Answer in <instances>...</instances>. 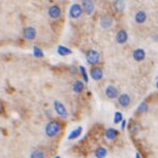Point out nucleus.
<instances>
[{
    "instance_id": "f257e3e1",
    "label": "nucleus",
    "mask_w": 158,
    "mask_h": 158,
    "mask_svg": "<svg viewBox=\"0 0 158 158\" xmlns=\"http://www.w3.org/2000/svg\"><path fill=\"white\" fill-rule=\"evenodd\" d=\"M60 133H61V124L57 120L51 119V120H49L46 123V125H45V134H46V136L55 137Z\"/></svg>"
},
{
    "instance_id": "f03ea898",
    "label": "nucleus",
    "mask_w": 158,
    "mask_h": 158,
    "mask_svg": "<svg viewBox=\"0 0 158 158\" xmlns=\"http://www.w3.org/2000/svg\"><path fill=\"white\" fill-rule=\"evenodd\" d=\"M85 59H86V62L89 63V65H91L93 67H95L99 62H100V54L96 51V50H89L85 54Z\"/></svg>"
},
{
    "instance_id": "7ed1b4c3",
    "label": "nucleus",
    "mask_w": 158,
    "mask_h": 158,
    "mask_svg": "<svg viewBox=\"0 0 158 158\" xmlns=\"http://www.w3.org/2000/svg\"><path fill=\"white\" fill-rule=\"evenodd\" d=\"M100 27L103 28V29H110L114 26V19L111 16V15H103L100 17Z\"/></svg>"
},
{
    "instance_id": "20e7f679",
    "label": "nucleus",
    "mask_w": 158,
    "mask_h": 158,
    "mask_svg": "<svg viewBox=\"0 0 158 158\" xmlns=\"http://www.w3.org/2000/svg\"><path fill=\"white\" fill-rule=\"evenodd\" d=\"M47 15H49V17L51 20H59L61 17V15H62V10H61L60 5H57V4L50 5L49 9H47Z\"/></svg>"
},
{
    "instance_id": "39448f33",
    "label": "nucleus",
    "mask_w": 158,
    "mask_h": 158,
    "mask_svg": "<svg viewBox=\"0 0 158 158\" xmlns=\"http://www.w3.org/2000/svg\"><path fill=\"white\" fill-rule=\"evenodd\" d=\"M68 13H69V17H71V19H73V20H78V19H80L82 15H83V10H82L80 4H78V3L72 4L71 7H69Z\"/></svg>"
},
{
    "instance_id": "423d86ee",
    "label": "nucleus",
    "mask_w": 158,
    "mask_h": 158,
    "mask_svg": "<svg viewBox=\"0 0 158 158\" xmlns=\"http://www.w3.org/2000/svg\"><path fill=\"white\" fill-rule=\"evenodd\" d=\"M22 34H23V38H24L26 40L33 42L34 39L37 38V29L34 28V27H32V26H27V27L23 28Z\"/></svg>"
},
{
    "instance_id": "0eeeda50",
    "label": "nucleus",
    "mask_w": 158,
    "mask_h": 158,
    "mask_svg": "<svg viewBox=\"0 0 158 158\" xmlns=\"http://www.w3.org/2000/svg\"><path fill=\"white\" fill-rule=\"evenodd\" d=\"M118 95H119V91L114 85L110 84L105 88V96H106L108 100H116L118 97Z\"/></svg>"
},
{
    "instance_id": "6e6552de",
    "label": "nucleus",
    "mask_w": 158,
    "mask_h": 158,
    "mask_svg": "<svg viewBox=\"0 0 158 158\" xmlns=\"http://www.w3.org/2000/svg\"><path fill=\"white\" fill-rule=\"evenodd\" d=\"M117 102L122 108H128L131 103V97L128 94H119L117 97Z\"/></svg>"
},
{
    "instance_id": "1a4fd4ad",
    "label": "nucleus",
    "mask_w": 158,
    "mask_h": 158,
    "mask_svg": "<svg viewBox=\"0 0 158 158\" xmlns=\"http://www.w3.org/2000/svg\"><path fill=\"white\" fill-rule=\"evenodd\" d=\"M54 108H55V112L60 117H62V118H67L68 117V112H67V110L65 107V105L61 101H59V100L54 101Z\"/></svg>"
},
{
    "instance_id": "9d476101",
    "label": "nucleus",
    "mask_w": 158,
    "mask_h": 158,
    "mask_svg": "<svg viewBox=\"0 0 158 158\" xmlns=\"http://www.w3.org/2000/svg\"><path fill=\"white\" fill-rule=\"evenodd\" d=\"M80 6L83 10V13H86V15H91L95 10V3L90 1V0H84V1H82Z\"/></svg>"
},
{
    "instance_id": "9b49d317",
    "label": "nucleus",
    "mask_w": 158,
    "mask_h": 158,
    "mask_svg": "<svg viewBox=\"0 0 158 158\" xmlns=\"http://www.w3.org/2000/svg\"><path fill=\"white\" fill-rule=\"evenodd\" d=\"M90 77H91L94 80H96V82L101 80V79L103 78V69H102L101 67H97V66L93 67V68L90 69Z\"/></svg>"
},
{
    "instance_id": "f8f14e48",
    "label": "nucleus",
    "mask_w": 158,
    "mask_h": 158,
    "mask_svg": "<svg viewBox=\"0 0 158 158\" xmlns=\"http://www.w3.org/2000/svg\"><path fill=\"white\" fill-rule=\"evenodd\" d=\"M133 59L136 61V62H141L146 59V51L141 47H139V49H135L133 51Z\"/></svg>"
},
{
    "instance_id": "ddd939ff",
    "label": "nucleus",
    "mask_w": 158,
    "mask_h": 158,
    "mask_svg": "<svg viewBox=\"0 0 158 158\" xmlns=\"http://www.w3.org/2000/svg\"><path fill=\"white\" fill-rule=\"evenodd\" d=\"M116 42L118 44H120V45L125 44L128 42V33H127L125 29H120V30L117 32V34H116Z\"/></svg>"
},
{
    "instance_id": "4468645a",
    "label": "nucleus",
    "mask_w": 158,
    "mask_h": 158,
    "mask_svg": "<svg viewBox=\"0 0 158 158\" xmlns=\"http://www.w3.org/2000/svg\"><path fill=\"white\" fill-rule=\"evenodd\" d=\"M134 20H135V22H136L137 24H142V23H145L146 20H147V13H146L145 11H142V10H140V11H137V12L135 13Z\"/></svg>"
},
{
    "instance_id": "2eb2a0df",
    "label": "nucleus",
    "mask_w": 158,
    "mask_h": 158,
    "mask_svg": "<svg viewBox=\"0 0 158 158\" xmlns=\"http://www.w3.org/2000/svg\"><path fill=\"white\" fill-rule=\"evenodd\" d=\"M105 136H106L107 140L113 141V140H116L118 137V130L113 129V128H108V129H106V131H105Z\"/></svg>"
},
{
    "instance_id": "dca6fc26",
    "label": "nucleus",
    "mask_w": 158,
    "mask_h": 158,
    "mask_svg": "<svg viewBox=\"0 0 158 158\" xmlns=\"http://www.w3.org/2000/svg\"><path fill=\"white\" fill-rule=\"evenodd\" d=\"M107 153H108V151H107V148L106 147H97L95 151H94V156H95V158H106L107 157Z\"/></svg>"
},
{
    "instance_id": "f3484780",
    "label": "nucleus",
    "mask_w": 158,
    "mask_h": 158,
    "mask_svg": "<svg viewBox=\"0 0 158 158\" xmlns=\"http://www.w3.org/2000/svg\"><path fill=\"white\" fill-rule=\"evenodd\" d=\"M56 51H57V54L61 55V56H68V55L72 54V50L66 47V46H63V45H59Z\"/></svg>"
},
{
    "instance_id": "a211bd4d",
    "label": "nucleus",
    "mask_w": 158,
    "mask_h": 158,
    "mask_svg": "<svg viewBox=\"0 0 158 158\" xmlns=\"http://www.w3.org/2000/svg\"><path fill=\"white\" fill-rule=\"evenodd\" d=\"M84 90V83L82 80H76L73 83V91L77 94H80Z\"/></svg>"
},
{
    "instance_id": "6ab92c4d",
    "label": "nucleus",
    "mask_w": 158,
    "mask_h": 158,
    "mask_svg": "<svg viewBox=\"0 0 158 158\" xmlns=\"http://www.w3.org/2000/svg\"><path fill=\"white\" fill-rule=\"evenodd\" d=\"M82 131H83V128H82V127H77L74 130L71 131V134L68 135V140H74V139H77V137H79L80 134H82Z\"/></svg>"
},
{
    "instance_id": "aec40b11",
    "label": "nucleus",
    "mask_w": 158,
    "mask_h": 158,
    "mask_svg": "<svg viewBox=\"0 0 158 158\" xmlns=\"http://www.w3.org/2000/svg\"><path fill=\"white\" fill-rule=\"evenodd\" d=\"M150 110V106H148V102L146 101H142L141 103L139 105V107H137V112L139 113H147Z\"/></svg>"
},
{
    "instance_id": "412c9836",
    "label": "nucleus",
    "mask_w": 158,
    "mask_h": 158,
    "mask_svg": "<svg viewBox=\"0 0 158 158\" xmlns=\"http://www.w3.org/2000/svg\"><path fill=\"white\" fill-rule=\"evenodd\" d=\"M29 157H30V158H45L46 154H45V152L42 151V150H33V151L30 152V156H29Z\"/></svg>"
},
{
    "instance_id": "4be33fe9",
    "label": "nucleus",
    "mask_w": 158,
    "mask_h": 158,
    "mask_svg": "<svg viewBox=\"0 0 158 158\" xmlns=\"http://www.w3.org/2000/svg\"><path fill=\"white\" fill-rule=\"evenodd\" d=\"M113 9H114L117 12L124 11V9H125V3H124V1H114V3H113Z\"/></svg>"
},
{
    "instance_id": "5701e85b",
    "label": "nucleus",
    "mask_w": 158,
    "mask_h": 158,
    "mask_svg": "<svg viewBox=\"0 0 158 158\" xmlns=\"http://www.w3.org/2000/svg\"><path fill=\"white\" fill-rule=\"evenodd\" d=\"M78 69H79L80 76H82V78H83V80H84L83 83H88V82H89V76H88V73H86L85 67H84V66H79Z\"/></svg>"
},
{
    "instance_id": "b1692460",
    "label": "nucleus",
    "mask_w": 158,
    "mask_h": 158,
    "mask_svg": "<svg viewBox=\"0 0 158 158\" xmlns=\"http://www.w3.org/2000/svg\"><path fill=\"white\" fill-rule=\"evenodd\" d=\"M33 55L38 59H42V57H44V51L38 46H34L33 47Z\"/></svg>"
},
{
    "instance_id": "393cba45",
    "label": "nucleus",
    "mask_w": 158,
    "mask_h": 158,
    "mask_svg": "<svg viewBox=\"0 0 158 158\" xmlns=\"http://www.w3.org/2000/svg\"><path fill=\"white\" fill-rule=\"evenodd\" d=\"M123 119V113L122 112H119V111H117V112H114V116H113V123H116V124H118V123H120Z\"/></svg>"
},
{
    "instance_id": "a878e982",
    "label": "nucleus",
    "mask_w": 158,
    "mask_h": 158,
    "mask_svg": "<svg viewBox=\"0 0 158 158\" xmlns=\"http://www.w3.org/2000/svg\"><path fill=\"white\" fill-rule=\"evenodd\" d=\"M139 130H140V127L139 125H134V127H131L130 133L131 134H136V133H139Z\"/></svg>"
},
{
    "instance_id": "bb28decb",
    "label": "nucleus",
    "mask_w": 158,
    "mask_h": 158,
    "mask_svg": "<svg viewBox=\"0 0 158 158\" xmlns=\"http://www.w3.org/2000/svg\"><path fill=\"white\" fill-rule=\"evenodd\" d=\"M125 127H127V120H125V119H123V120L120 122V129H122V130H124Z\"/></svg>"
},
{
    "instance_id": "cd10ccee",
    "label": "nucleus",
    "mask_w": 158,
    "mask_h": 158,
    "mask_svg": "<svg viewBox=\"0 0 158 158\" xmlns=\"http://www.w3.org/2000/svg\"><path fill=\"white\" fill-rule=\"evenodd\" d=\"M135 158H141V154H140L139 152H136L135 153Z\"/></svg>"
},
{
    "instance_id": "c85d7f7f",
    "label": "nucleus",
    "mask_w": 158,
    "mask_h": 158,
    "mask_svg": "<svg viewBox=\"0 0 158 158\" xmlns=\"http://www.w3.org/2000/svg\"><path fill=\"white\" fill-rule=\"evenodd\" d=\"M153 40L157 42V34H154V36H153Z\"/></svg>"
},
{
    "instance_id": "c756f323",
    "label": "nucleus",
    "mask_w": 158,
    "mask_h": 158,
    "mask_svg": "<svg viewBox=\"0 0 158 158\" xmlns=\"http://www.w3.org/2000/svg\"><path fill=\"white\" fill-rule=\"evenodd\" d=\"M54 158H61V157H60V156H56V157H54Z\"/></svg>"
}]
</instances>
